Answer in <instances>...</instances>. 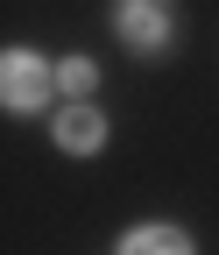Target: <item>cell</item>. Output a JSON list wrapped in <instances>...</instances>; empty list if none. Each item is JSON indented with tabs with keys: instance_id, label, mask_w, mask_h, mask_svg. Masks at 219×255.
<instances>
[{
	"instance_id": "cell-1",
	"label": "cell",
	"mask_w": 219,
	"mask_h": 255,
	"mask_svg": "<svg viewBox=\"0 0 219 255\" xmlns=\"http://www.w3.org/2000/svg\"><path fill=\"white\" fill-rule=\"evenodd\" d=\"M43 92H50V71L28 50H7V107L28 114V107H43Z\"/></svg>"
},
{
	"instance_id": "cell-2",
	"label": "cell",
	"mask_w": 219,
	"mask_h": 255,
	"mask_svg": "<svg viewBox=\"0 0 219 255\" xmlns=\"http://www.w3.org/2000/svg\"><path fill=\"white\" fill-rule=\"evenodd\" d=\"M57 142L85 156V149H99V142H106V121L92 114V107H64V121H57Z\"/></svg>"
},
{
	"instance_id": "cell-5",
	"label": "cell",
	"mask_w": 219,
	"mask_h": 255,
	"mask_svg": "<svg viewBox=\"0 0 219 255\" xmlns=\"http://www.w3.org/2000/svg\"><path fill=\"white\" fill-rule=\"evenodd\" d=\"M57 78H64V92H78V100H85L92 85H99V71H92L85 57H64V64H57Z\"/></svg>"
},
{
	"instance_id": "cell-4",
	"label": "cell",
	"mask_w": 219,
	"mask_h": 255,
	"mask_svg": "<svg viewBox=\"0 0 219 255\" xmlns=\"http://www.w3.org/2000/svg\"><path fill=\"white\" fill-rule=\"evenodd\" d=\"M120 248H163V255H177V248H191V241H184L177 227H135L128 241H120Z\"/></svg>"
},
{
	"instance_id": "cell-3",
	"label": "cell",
	"mask_w": 219,
	"mask_h": 255,
	"mask_svg": "<svg viewBox=\"0 0 219 255\" xmlns=\"http://www.w3.org/2000/svg\"><path fill=\"white\" fill-rule=\"evenodd\" d=\"M120 36H128V43H163V14H155L148 0H135L128 14H120Z\"/></svg>"
}]
</instances>
